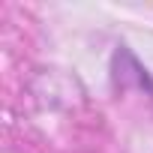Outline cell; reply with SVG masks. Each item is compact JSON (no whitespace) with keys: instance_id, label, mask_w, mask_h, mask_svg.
Wrapping results in <instances>:
<instances>
[{"instance_id":"6da1fadb","label":"cell","mask_w":153,"mask_h":153,"mask_svg":"<svg viewBox=\"0 0 153 153\" xmlns=\"http://www.w3.org/2000/svg\"><path fill=\"white\" fill-rule=\"evenodd\" d=\"M114 81L120 87H135V90H150L153 93V78H150V72L138 63V57L120 45L114 51Z\"/></svg>"}]
</instances>
